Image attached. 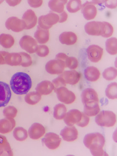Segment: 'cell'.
<instances>
[{
  "mask_svg": "<svg viewBox=\"0 0 117 156\" xmlns=\"http://www.w3.org/2000/svg\"><path fill=\"white\" fill-rule=\"evenodd\" d=\"M83 142L86 147L89 149L92 155L108 156L103 150L105 139L103 135L99 133H90L84 136Z\"/></svg>",
  "mask_w": 117,
  "mask_h": 156,
  "instance_id": "1",
  "label": "cell"
},
{
  "mask_svg": "<svg viewBox=\"0 0 117 156\" xmlns=\"http://www.w3.org/2000/svg\"><path fill=\"white\" fill-rule=\"evenodd\" d=\"M10 86L15 94L18 95H25L31 89L32 81L28 74L18 72L14 74L11 77Z\"/></svg>",
  "mask_w": 117,
  "mask_h": 156,
  "instance_id": "2",
  "label": "cell"
},
{
  "mask_svg": "<svg viewBox=\"0 0 117 156\" xmlns=\"http://www.w3.org/2000/svg\"><path fill=\"white\" fill-rule=\"evenodd\" d=\"M97 115L95 118V122L99 126L110 128L115 124L116 117L113 112L102 111Z\"/></svg>",
  "mask_w": 117,
  "mask_h": 156,
  "instance_id": "3",
  "label": "cell"
},
{
  "mask_svg": "<svg viewBox=\"0 0 117 156\" xmlns=\"http://www.w3.org/2000/svg\"><path fill=\"white\" fill-rule=\"evenodd\" d=\"M58 14L50 12L46 15L40 16L38 19V26L44 29L49 30L59 21Z\"/></svg>",
  "mask_w": 117,
  "mask_h": 156,
  "instance_id": "4",
  "label": "cell"
},
{
  "mask_svg": "<svg viewBox=\"0 0 117 156\" xmlns=\"http://www.w3.org/2000/svg\"><path fill=\"white\" fill-rule=\"evenodd\" d=\"M81 97L84 106H91L99 104V101L97 92L91 88H87L83 90Z\"/></svg>",
  "mask_w": 117,
  "mask_h": 156,
  "instance_id": "5",
  "label": "cell"
},
{
  "mask_svg": "<svg viewBox=\"0 0 117 156\" xmlns=\"http://www.w3.org/2000/svg\"><path fill=\"white\" fill-rule=\"evenodd\" d=\"M58 99L61 102L70 104L73 103L76 99L75 94L66 87H60L54 89Z\"/></svg>",
  "mask_w": 117,
  "mask_h": 156,
  "instance_id": "6",
  "label": "cell"
},
{
  "mask_svg": "<svg viewBox=\"0 0 117 156\" xmlns=\"http://www.w3.org/2000/svg\"><path fill=\"white\" fill-rule=\"evenodd\" d=\"M65 68L66 66L64 62L57 59L50 60L45 66L46 70L51 75L61 74Z\"/></svg>",
  "mask_w": 117,
  "mask_h": 156,
  "instance_id": "7",
  "label": "cell"
},
{
  "mask_svg": "<svg viewBox=\"0 0 117 156\" xmlns=\"http://www.w3.org/2000/svg\"><path fill=\"white\" fill-rule=\"evenodd\" d=\"M19 44L23 50L30 54L36 52L38 46L36 40L28 35L22 37L20 39Z\"/></svg>",
  "mask_w": 117,
  "mask_h": 156,
  "instance_id": "8",
  "label": "cell"
},
{
  "mask_svg": "<svg viewBox=\"0 0 117 156\" xmlns=\"http://www.w3.org/2000/svg\"><path fill=\"white\" fill-rule=\"evenodd\" d=\"M85 32L89 35L99 36L103 33L104 22L91 21L88 22L84 27Z\"/></svg>",
  "mask_w": 117,
  "mask_h": 156,
  "instance_id": "9",
  "label": "cell"
},
{
  "mask_svg": "<svg viewBox=\"0 0 117 156\" xmlns=\"http://www.w3.org/2000/svg\"><path fill=\"white\" fill-rule=\"evenodd\" d=\"M42 142L48 148L54 150L60 145L61 139L58 134L50 132L45 135L42 140Z\"/></svg>",
  "mask_w": 117,
  "mask_h": 156,
  "instance_id": "10",
  "label": "cell"
},
{
  "mask_svg": "<svg viewBox=\"0 0 117 156\" xmlns=\"http://www.w3.org/2000/svg\"><path fill=\"white\" fill-rule=\"evenodd\" d=\"M5 26L8 30H11L16 33L20 32L25 28L24 21L22 20L15 17L8 18L6 21Z\"/></svg>",
  "mask_w": 117,
  "mask_h": 156,
  "instance_id": "11",
  "label": "cell"
},
{
  "mask_svg": "<svg viewBox=\"0 0 117 156\" xmlns=\"http://www.w3.org/2000/svg\"><path fill=\"white\" fill-rule=\"evenodd\" d=\"M12 96L8 84L0 82V108L6 106L11 100Z\"/></svg>",
  "mask_w": 117,
  "mask_h": 156,
  "instance_id": "12",
  "label": "cell"
},
{
  "mask_svg": "<svg viewBox=\"0 0 117 156\" xmlns=\"http://www.w3.org/2000/svg\"><path fill=\"white\" fill-rule=\"evenodd\" d=\"M87 56L90 61L97 62L100 61L103 54L102 48L96 45H92L89 46L86 49Z\"/></svg>",
  "mask_w": 117,
  "mask_h": 156,
  "instance_id": "13",
  "label": "cell"
},
{
  "mask_svg": "<svg viewBox=\"0 0 117 156\" xmlns=\"http://www.w3.org/2000/svg\"><path fill=\"white\" fill-rule=\"evenodd\" d=\"M81 12L87 20L94 19L97 14V9L93 2H86L81 7Z\"/></svg>",
  "mask_w": 117,
  "mask_h": 156,
  "instance_id": "14",
  "label": "cell"
},
{
  "mask_svg": "<svg viewBox=\"0 0 117 156\" xmlns=\"http://www.w3.org/2000/svg\"><path fill=\"white\" fill-rule=\"evenodd\" d=\"M66 84L75 85L78 83L81 78V75L75 70L66 71L60 75Z\"/></svg>",
  "mask_w": 117,
  "mask_h": 156,
  "instance_id": "15",
  "label": "cell"
},
{
  "mask_svg": "<svg viewBox=\"0 0 117 156\" xmlns=\"http://www.w3.org/2000/svg\"><path fill=\"white\" fill-rule=\"evenodd\" d=\"M82 113L77 109H72L67 113L64 118V122L69 126L77 125L80 122L82 118Z\"/></svg>",
  "mask_w": 117,
  "mask_h": 156,
  "instance_id": "16",
  "label": "cell"
},
{
  "mask_svg": "<svg viewBox=\"0 0 117 156\" xmlns=\"http://www.w3.org/2000/svg\"><path fill=\"white\" fill-rule=\"evenodd\" d=\"M60 135L65 141L73 142L78 137V131L75 126H67L61 131Z\"/></svg>",
  "mask_w": 117,
  "mask_h": 156,
  "instance_id": "17",
  "label": "cell"
},
{
  "mask_svg": "<svg viewBox=\"0 0 117 156\" xmlns=\"http://www.w3.org/2000/svg\"><path fill=\"white\" fill-rule=\"evenodd\" d=\"M22 20L25 25V30L33 28L37 23V18L34 11L32 10H27L23 14Z\"/></svg>",
  "mask_w": 117,
  "mask_h": 156,
  "instance_id": "18",
  "label": "cell"
},
{
  "mask_svg": "<svg viewBox=\"0 0 117 156\" xmlns=\"http://www.w3.org/2000/svg\"><path fill=\"white\" fill-rule=\"evenodd\" d=\"M45 128L41 124L34 123L29 128L28 134L31 139L38 140L45 134Z\"/></svg>",
  "mask_w": 117,
  "mask_h": 156,
  "instance_id": "19",
  "label": "cell"
},
{
  "mask_svg": "<svg viewBox=\"0 0 117 156\" xmlns=\"http://www.w3.org/2000/svg\"><path fill=\"white\" fill-rule=\"evenodd\" d=\"M54 89V84L50 81H43L37 84L36 91L41 95H47L50 94Z\"/></svg>",
  "mask_w": 117,
  "mask_h": 156,
  "instance_id": "20",
  "label": "cell"
},
{
  "mask_svg": "<svg viewBox=\"0 0 117 156\" xmlns=\"http://www.w3.org/2000/svg\"><path fill=\"white\" fill-rule=\"evenodd\" d=\"M16 126V121L14 119H2L0 120V133L8 134L13 131Z\"/></svg>",
  "mask_w": 117,
  "mask_h": 156,
  "instance_id": "21",
  "label": "cell"
},
{
  "mask_svg": "<svg viewBox=\"0 0 117 156\" xmlns=\"http://www.w3.org/2000/svg\"><path fill=\"white\" fill-rule=\"evenodd\" d=\"M59 40L63 44L73 45L76 44L78 37L73 32H64L60 35Z\"/></svg>",
  "mask_w": 117,
  "mask_h": 156,
  "instance_id": "22",
  "label": "cell"
},
{
  "mask_svg": "<svg viewBox=\"0 0 117 156\" xmlns=\"http://www.w3.org/2000/svg\"><path fill=\"white\" fill-rule=\"evenodd\" d=\"M14 155L13 151L5 136L0 135V156Z\"/></svg>",
  "mask_w": 117,
  "mask_h": 156,
  "instance_id": "23",
  "label": "cell"
},
{
  "mask_svg": "<svg viewBox=\"0 0 117 156\" xmlns=\"http://www.w3.org/2000/svg\"><path fill=\"white\" fill-rule=\"evenodd\" d=\"M34 38L36 41L40 44H46L50 38L49 30L44 29L38 26L37 30L34 34Z\"/></svg>",
  "mask_w": 117,
  "mask_h": 156,
  "instance_id": "24",
  "label": "cell"
},
{
  "mask_svg": "<svg viewBox=\"0 0 117 156\" xmlns=\"http://www.w3.org/2000/svg\"><path fill=\"white\" fill-rule=\"evenodd\" d=\"M84 74L86 80L89 82H96L99 79L100 76L99 70L94 66L86 67L84 70Z\"/></svg>",
  "mask_w": 117,
  "mask_h": 156,
  "instance_id": "25",
  "label": "cell"
},
{
  "mask_svg": "<svg viewBox=\"0 0 117 156\" xmlns=\"http://www.w3.org/2000/svg\"><path fill=\"white\" fill-rule=\"evenodd\" d=\"M6 64L11 66H20L22 57L20 53H9L8 52L5 58Z\"/></svg>",
  "mask_w": 117,
  "mask_h": 156,
  "instance_id": "26",
  "label": "cell"
},
{
  "mask_svg": "<svg viewBox=\"0 0 117 156\" xmlns=\"http://www.w3.org/2000/svg\"><path fill=\"white\" fill-rule=\"evenodd\" d=\"M67 1L65 0H53L48 3V6L51 10L57 13H60L63 12L64 5L67 4Z\"/></svg>",
  "mask_w": 117,
  "mask_h": 156,
  "instance_id": "27",
  "label": "cell"
},
{
  "mask_svg": "<svg viewBox=\"0 0 117 156\" xmlns=\"http://www.w3.org/2000/svg\"><path fill=\"white\" fill-rule=\"evenodd\" d=\"M15 40L14 37L9 34H2L0 35V45L3 48L9 49L14 46Z\"/></svg>",
  "mask_w": 117,
  "mask_h": 156,
  "instance_id": "28",
  "label": "cell"
},
{
  "mask_svg": "<svg viewBox=\"0 0 117 156\" xmlns=\"http://www.w3.org/2000/svg\"><path fill=\"white\" fill-rule=\"evenodd\" d=\"M67 113V107L63 104H58L54 108V116L56 119H63Z\"/></svg>",
  "mask_w": 117,
  "mask_h": 156,
  "instance_id": "29",
  "label": "cell"
},
{
  "mask_svg": "<svg viewBox=\"0 0 117 156\" xmlns=\"http://www.w3.org/2000/svg\"><path fill=\"white\" fill-rule=\"evenodd\" d=\"M41 96L38 92H32L26 94L25 97V102L30 105H35L40 101Z\"/></svg>",
  "mask_w": 117,
  "mask_h": 156,
  "instance_id": "30",
  "label": "cell"
},
{
  "mask_svg": "<svg viewBox=\"0 0 117 156\" xmlns=\"http://www.w3.org/2000/svg\"><path fill=\"white\" fill-rule=\"evenodd\" d=\"M107 52L112 55H116L117 53V39L112 37L108 39L106 42Z\"/></svg>",
  "mask_w": 117,
  "mask_h": 156,
  "instance_id": "31",
  "label": "cell"
},
{
  "mask_svg": "<svg viewBox=\"0 0 117 156\" xmlns=\"http://www.w3.org/2000/svg\"><path fill=\"white\" fill-rule=\"evenodd\" d=\"M13 136L17 141H23L28 138V132L24 128L18 127L14 129Z\"/></svg>",
  "mask_w": 117,
  "mask_h": 156,
  "instance_id": "32",
  "label": "cell"
},
{
  "mask_svg": "<svg viewBox=\"0 0 117 156\" xmlns=\"http://www.w3.org/2000/svg\"><path fill=\"white\" fill-rule=\"evenodd\" d=\"M106 95L109 99H117V83H112L109 84L106 90Z\"/></svg>",
  "mask_w": 117,
  "mask_h": 156,
  "instance_id": "33",
  "label": "cell"
},
{
  "mask_svg": "<svg viewBox=\"0 0 117 156\" xmlns=\"http://www.w3.org/2000/svg\"><path fill=\"white\" fill-rule=\"evenodd\" d=\"M82 7L81 1L79 0H71L67 4V9L68 11L71 13H75L78 12Z\"/></svg>",
  "mask_w": 117,
  "mask_h": 156,
  "instance_id": "34",
  "label": "cell"
},
{
  "mask_svg": "<svg viewBox=\"0 0 117 156\" xmlns=\"http://www.w3.org/2000/svg\"><path fill=\"white\" fill-rule=\"evenodd\" d=\"M100 111L99 104L91 106H84V113L87 116H95L99 113Z\"/></svg>",
  "mask_w": 117,
  "mask_h": 156,
  "instance_id": "35",
  "label": "cell"
},
{
  "mask_svg": "<svg viewBox=\"0 0 117 156\" xmlns=\"http://www.w3.org/2000/svg\"><path fill=\"white\" fill-rule=\"evenodd\" d=\"M117 76V70L113 67L107 68L102 73L103 78L108 81L113 80L116 78Z\"/></svg>",
  "mask_w": 117,
  "mask_h": 156,
  "instance_id": "36",
  "label": "cell"
},
{
  "mask_svg": "<svg viewBox=\"0 0 117 156\" xmlns=\"http://www.w3.org/2000/svg\"><path fill=\"white\" fill-rule=\"evenodd\" d=\"M18 111L13 106L7 107L3 110V115L7 119H14L17 115Z\"/></svg>",
  "mask_w": 117,
  "mask_h": 156,
  "instance_id": "37",
  "label": "cell"
},
{
  "mask_svg": "<svg viewBox=\"0 0 117 156\" xmlns=\"http://www.w3.org/2000/svg\"><path fill=\"white\" fill-rule=\"evenodd\" d=\"M66 67L69 68L71 69H74L78 66V61L77 58L74 57H69L67 56L64 60Z\"/></svg>",
  "mask_w": 117,
  "mask_h": 156,
  "instance_id": "38",
  "label": "cell"
},
{
  "mask_svg": "<svg viewBox=\"0 0 117 156\" xmlns=\"http://www.w3.org/2000/svg\"><path fill=\"white\" fill-rule=\"evenodd\" d=\"M22 57V61L20 66L24 67H28L31 66L32 63L31 57L28 53L25 52H20Z\"/></svg>",
  "mask_w": 117,
  "mask_h": 156,
  "instance_id": "39",
  "label": "cell"
},
{
  "mask_svg": "<svg viewBox=\"0 0 117 156\" xmlns=\"http://www.w3.org/2000/svg\"><path fill=\"white\" fill-rule=\"evenodd\" d=\"M114 32L112 26L108 22H104L103 33L102 37L105 38L109 37L112 36Z\"/></svg>",
  "mask_w": 117,
  "mask_h": 156,
  "instance_id": "40",
  "label": "cell"
},
{
  "mask_svg": "<svg viewBox=\"0 0 117 156\" xmlns=\"http://www.w3.org/2000/svg\"><path fill=\"white\" fill-rule=\"evenodd\" d=\"M50 50L48 47L44 45L37 46L36 53L37 56L41 57H46L49 53Z\"/></svg>",
  "mask_w": 117,
  "mask_h": 156,
  "instance_id": "41",
  "label": "cell"
},
{
  "mask_svg": "<svg viewBox=\"0 0 117 156\" xmlns=\"http://www.w3.org/2000/svg\"><path fill=\"white\" fill-rule=\"evenodd\" d=\"M52 82L54 87V89L61 87H66L67 85L63 79L60 76L54 80Z\"/></svg>",
  "mask_w": 117,
  "mask_h": 156,
  "instance_id": "42",
  "label": "cell"
},
{
  "mask_svg": "<svg viewBox=\"0 0 117 156\" xmlns=\"http://www.w3.org/2000/svg\"><path fill=\"white\" fill-rule=\"evenodd\" d=\"M89 122V119L84 113H82V118L80 122L77 124V126L81 128L86 127Z\"/></svg>",
  "mask_w": 117,
  "mask_h": 156,
  "instance_id": "43",
  "label": "cell"
},
{
  "mask_svg": "<svg viewBox=\"0 0 117 156\" xmlns=\"http://www.w3.org/2000/svg\"><path fill=\"white\" fill-rule=\"evenodd\" d=\"M28 2L32 8H37L42 5L43 1H28Z\"/></svg>",
  "mask_w": 117,
  "mask_h": 156,
  "instance_id": "44",
  "label": "cell"
},
{
  "mask_svg": "<svg viewBox=\"0 0 117 156\" xmlns=\"http://www.w3.org/2000/svg\"><path fill=\"white\" fill-rule=\"evenodd\" d=\"M105 5L107 8L111 9H115L117 6V1H105Z\"/></svg>",
  "mask_w": 117,
  "mask_h": 156,
  "instance_id": "45",
  "label": "cell"
},
{
  "mask_svg": "<svg viewBox=\"0 0 117 156\" xmlns=\"http://www.w3.org/2000/svg\"><path fill=\"white\" fill-rule=\"evenodd\" d=\"M8 52L0 51V65L6 64L5 58Z\"/></svg>",
  "mask_w": 117,
  "mask_h": 156,
  "instance_id": "46",
  "label": "cell"
},
{
  "mask_svg": "<svg viewBox=\"0 0 117 156\" xmlns=\"http://www.w3.org/2000/svg\"><path fill=\"white\" fill-rule=\"evenodd\" d=\"M59 18H60V19H59V23L65 22L67 20V18H68V14L65 11H64L63 12L59 14Z\"/></svg>",
  "mask_w": 117,
  "mask_h": 156,
  "instance_id": "47",
  "label": "cell"
},
{
  "mask_svg": "<svg viewBox=\"0 0 117 156\" xmlns=\"http://www.w3.org/2000/svg\"><path fill=\"white\" fill-rule=\"evenodd\" d=\"M6 2L9 4V5L14 7L19 5L21 2V1H7Z\"/></svg>",
  "mask_w": 117,
  "mask_h": 156,
  "instance_id": "48",
  "label": "cell"
}]
</instances>
